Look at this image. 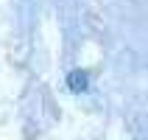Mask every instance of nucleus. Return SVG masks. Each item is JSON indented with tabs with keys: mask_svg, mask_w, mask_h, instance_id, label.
Returning a JSON list of instances; mask_svg holds the SVG:
<instances>
[{
	"mask_svg": "<svg viewBox=\"0 0 148 140\" xmlns=\"http://www.w3.org/2000/svg\"><path fill=\"white\" fill-rule=\"evenodd\" d=\"M67 87H70V92H87L90 90V73L87 70H70L67 73Z\"/></svg>",
	"mask_w": 148,
	"mask_h": 140,
	"instance_id": "nucleus-1",
	"label": "nucleus"
}]
</instances>
